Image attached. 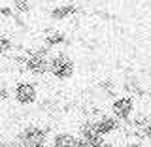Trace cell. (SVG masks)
Returning <instances> with one entry per match:
<instances>
[{
	"label": "cell",
	"mask_w": 151,
	"mask_h": 147,
	"mask_svg": "<svg viewBox=\"0 0 151 147\" xmlns=\"http://www.w3.org/2000/svg\"><path fill=\"white\" fill-rule=\"evenodd\" d=\"M12 96L13 102H17L19 106L28 108V106H34L38 102V87L34 81H28V79H19L17 83H13L12 89Z\"/></svg>",
	"instance_id": "4"
},
{
	"label": "cell",
	"mask_w": 151,
	"mask_h": 147,
	"mask_svg": "<svg viewBox=\"0 0 151 147\" xmlns=\"http://www.w3.org/2000/svg\"><path fill=\"white\" fill-rule=\"evenodd\" d=\"M79 136L87 141L89 147H100V145H106V136L100 134V130H98V125H96V119H91V117H87V119L81 121V125H79Z\"/></svg>",
	"instance_id": "5"
},
{
	"label": "cell",
	"mask_w": 151,
	"mask_h": 147,
	"mask_svg": "<svg viewBox=\"0 0 151 147\" xmlns=\"http://www.w3.org/2000/svg\"><path fill=\"white\" fill-rule=\"evenodd\" d=\"M51 47L47 44H42L34 49H27V64L25 70L34 77H42L49 72V59H51Z\"/></svg>",
	"instance_id": "1"
},
{
	"label": "cell",
	"mask_w": 151,
	"mask_h": 147,
	"mask_svg": "<svg viewBox=\"0 0 151 147\" xmlns=\"http://www.w3.org/2000/svg\"><path fill=\"white\" fill-rule=\"evenodd\" d=\"M149 32H151V19H149Z\"/></svg>",
	"instance_id": "15"
},
{
	"label": "cell",
	"mask_w": 151,
	"mask_h": 147,
	"mask_svg": "<svg viewBox=\"0 0 151 147\" xmlns=\"http://www.w3.org/2000/svg\"><path fill=\"white\" fill-rule=\"evenodd\" d=\"M13 49H15V45H13V42L9 40V36L8 34L0 36V53H2L4 57H8Z\"/></svg>",
	"instance_id": "12"
},
{
	"label": "cell",
	"mask_w": 151,
	"mask_h": 147,
	"mask_svg": "<svg viewBox=\"0 0 151 147\" xmlns=\"http://www.w3.org/2000/svg\"><path fill=\"white\" fill-rule=\"evenodd\" d=\"M78 138L79 136H74L70 134V132H57V134L51 136V145L53 147H76V143H78Z\"/></svg>",
	"instance_id": "9"
},
{
	"label": "cell",
	"mask_w": 151,
	"mask_h": 147,
	"mask_svg": "<svg viewBox=\"0 0 151 147\" xmlns=\"http://www.w3.org/2000/svg\"><path fill=\"white\" fill-rule=\"evenodd\" d=\"M142 134H144V140L147 141V143H151V121L142 128Z\"/></svg>",
	"instance_id": "13"
},
{
	"label": "cell",
	"mask_w": 151,
	"mask_h": 147,
	"mask_svg": "<svg viewBox=\"0 0 151 147\" xmlns=\"http://www.w3.org/2000/svg\"><path fill=\"white\" fill-rule=\"evenodd\" d=\"M49 74L53 75V77L60 79V81H68L76 74V62L70 59L68 53L57 51L49 59Z\"/></svg>",
	"instance_id": "3"
},
{
	"label": "cell",
	"mask_w": 151,
	"mask_h": 147,
	"mask_svg": "<svg viewBox=\"0 0 151 147\" xmlns=\"http://www.w3.org/2000/svg\"><path fill=\"white\" fill-rule=\"evenodd\" d=\"M13 141L21 147H42L45 143H51L49 128H44L40 125H25L17 132Z\"/></svg>",
	"instance_id": "2"
},
{
	"label": "cell",
	"mask_w": 151,
	"mask_h": 147,
	"mask_svg": "<svg viewBox=\"0 0 151 147\" xmlns=\"http://www.w3.org/2000/svg\"><path fill=\"white\" fill-rule=\"evenodd\" d=\"M44 44H47L51 49H55V47H60V45L68 44V38L60 30H49V32H45V36H44Z\"/></svg>",
	"instance_id": "10"
},
{
	"label": "cell",
	"mask_w": 151,
	"mask_h": 147,
	"mask_svg": "<svg viewBox=\"0 0 151 147\" xmlns=\"http://www.w3.org/2000/svg\"><path fill=\"white\" fill-rule=\"evenodd\" d=\"M96 125H98L100 134H104L106 138H108V136H111V134H115V132H119V128H121V121L117 119L113 113H110V115L102 113V115L96 119Z\"/></svg>",
	"instance_id": "8"
},
{
	"label": "cell",
	"mask_w": 151,
	"mask_h": 147,
	"mask_svg": "<svg viewBox=\"0 0 151 147\" xmlns=\"http://www.w3.org/2000/svg\"><path fill=\"white\" fill-rule=\"evenodd\" d=\"M78 13H81V8H79L78 4L70 2V4H63V6H55L49 11V17H51V21L60 23V21H66V19H70V17H76Z\"/></svg>",
	"instance_id": "7"
},
{
	"label": "cell",
	"mask_w": 151,
	"mask_h": 147,
	"mask_svg": "<svg viewBox=\"0 0 151 147\" xmlns=\"http://www.w3.org/2000/svg\"><path fill=\"white\" fill-rule=\"evenodd\" d=\"M15 13H21V15H28V13L34 9V0H13L12 2Z\"/></svg>",
	"instance_id": "11"
},
{
	"label": "cell",
	"mask_w": 151,
	"mask_h": 147,
	"mask_svg": "<svg viewBox=\"0 0 151 147\" xmlns=\"http://www.w3.org/2000/svg\"><path fill=\"white\" fill-rule=\"evenodd\" d=\"M134 108H136V104H134L132 94H121V96L113 98V102H111V113L121 123H127L134 115Z\"/></svg>",
	"instance_id": "6"
},
{
	"label": "cell",
	"mask_w": 151,
	"mask_h": 147,
	"mask_svg": "<svg viewBox=\"0 0 151 147\" xmlns=\"http://www.w3.org/2000/svg\"><path fill=\"white\" fill-rule=\"evenodd\" d=\"M0 98H2V102L9 100V89H8L6 83H2V87H0Z\"/></svg>",
	"instance_id": "14"
}]
</instances>
